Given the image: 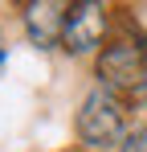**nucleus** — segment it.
<instances>
[{
    "label": "nucleus",
    "instance_id": "nucleus-1",
    "mask_svg": "<svg viewBox=\"0 0 147 152\" xmlns=\"http://www.w3.org/2000/svg\"><path fill=\"white\" fill-rule=\"evenodd\" d=\"M78 140L86 148H110L127 140V103L106 86H90L78 107Z\"/></svg>",
    "mask_w": 147,
    "mask_h": 152
},
{
    "label": "nucleus",
    "instance_id": "nucleus-2",
    "mask_svg": "<svg viewBox=\"0 0 147 152\" xmlns=\"http://www.w3.org/2000/svg\"><path fill=\"white\" fill-rule=\"evenodd\" d=\"M94 74H98V86L115 91V95H139L147 82V45L139 37H115L110 45H102L94 62Z\"/></svg>",
    "mask_w": 147,
    "mask_h": 152
},
{
    "label": "nucleus",
    "instance_id": "nucleus-3",
    "mask_svg": "<svg viewBox=\"0 0 147 152\" xmlns=\"http://www.w3.org/2000/svg\"><path fill=\"white\" fill-rule=\"evenodd\" d=\"M106 8L98 0H78L66 12V33H61V50L66 53H90L106 37Z\"/></svg>",
    "mask_w": 147,
    "mask_h": 152
},
{
    "label": "nucleus",
    "instance_id": "nucleus-4",
    "mask_svg": "<svg viewBox=\"0 0 147 152\" xmlns=\"http://www.w3.org/2000/svg\"><path fill=\"white\" fill-rule=\"evenodd\" d=\"M66 12H70V4H61V0H33V4H24V33H29V41L41 45V50L61 45Z\"/></svg>",
    "mask_w": 147,
    "mask_h": 152
},
{
    "label": "nucleus",
    "instance_id": "nucleus-5",
    "mask_svg": "<svg viewBox=\"0 0 147 152\" xmlns=\"http://www.w3.org/2000/svg\"><path fill=\"white\" fill-rule=\"evenodd\" d=\"M119 152H147V127H135V132H127V140L119 144Z\"/></svg>",
    "mask_w": 147,
    "mask_h": 152
}]
</instances>
